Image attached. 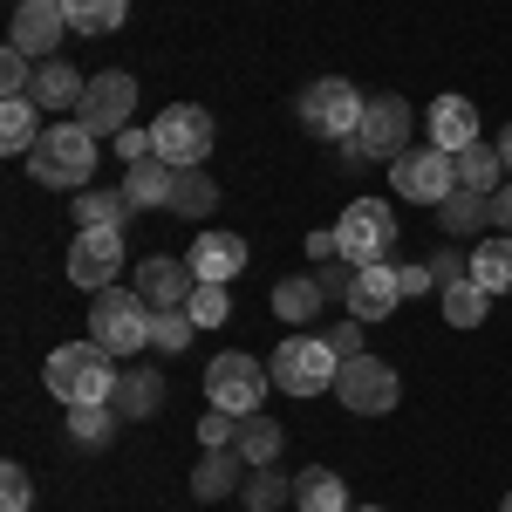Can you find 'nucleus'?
<instances>
[{"label": "nucleus", "instance_id": "nucleus-25", "mask_svg": "<svg viewBox=\"0 0 512 512\" xmlns=\"http://www.w3.org/2000/svg\"><path fill=\"white\" fill-rule=\"evenodd\" d=\"M458 185H465V192H499V185H506V158H499V144H465V151H458Z\"/></svg>", "mask_w": 512, "mask_h": 512}, {"label": "nucleus", "instance_id": "nucleus-50", "mask_svg": "<svg viewBox=\"0 0 512 512\" xmlns=\"http://www.w3.org/2000/svg\"><path fill=\"white\" fill-rule=\"evenodd\" d=\"M506 512H512V492H506Z\"/></svg>", "mask_w": 512, "mask_h": 512}, {"label": "nucleus", "instance_id": "nucleus-39", "mask_svg": "<svg viewBox=\"0 0 512 512\" xmlns=\"http://www.w3.org/2000/svg\"><path fill=\"white\" fill-rule=\"evenodd\" d=\"M35 506V478L21 465H0V512H28Z\"/></svg>", "mask_w": 512, "mask_h": 512}, {"label": "nucleus", "instance_id": "nucleus-21", "mask_svg": "<svg viewBox=\"0 0 512 512\" xmlns=\"http://www.w3.org/2000/svg\"><path fill=\"white\" fill-rule=\"evenodd\" d=\"M185 260H192L198 280H219V287H226V280L246 267V239L239 233H198V246L185 253Z\"/></svg>", "mask_w": 512, "mask_h": 512}, {"label": "nucleus", "instance_id": "nucleus-23", "mask_svg": "<svg viewBox=\"0 0 512 512\" xmlns=\"http://www.w3.org/2000/svg\"><path fill=\"white\" fill-rule=\"evenodd\" d=\"M321 301H328V294H321L315 274H287V280L274 287V321H287V328H308V321L321 315Z\"/></svg>", "mask_w": 512, "mask_h": 512}, {"label": "nucleus", "instance_id": "nucleus-3", "mask_svg": "<svg viewBox=\"0 0 512 512\" xmlns=\"http://www.w3.org/2000/svg\"><path fill=\"white\" fill-rule=\"evenodd\" d=\"M410 130H417V110L403 103V96H369L362 103V123H355V137H342V158L349 164H396L403 151H410Z\"/></svg>", "mask_w": 512, "mask_h": 512}, {"label": "nucleus", "instance_id": "nucleus-18", "mask_svg": "<svg viewBox=\"0 0 512 512\" xmlns=\"http://www.w3.org/2000/svg\"><path fill=\"white\" fill-rule=\"evenodd\" d=\"M82 89H89V76H82L76 62H62V55H48L35 69V89H28V103H41V110H76Z\"/></svg>", "mask_w": 512, "mask_h": 512}, {"label": "nucleus", "instance_id": "nucleus-15", "mask_svg": "<svg viewBox=\"0 0 512 512\" xmlns=\"http://www.w3.org/2000/svg\"><path fill=\"white\" fill-rule=\"evenodd\" d=\"M192 260H171V253H151V260H137V294L151 301V308H185L192 301Z\"/></svg>", "mask_w": 512, "mask_h": 512}, {"label": "nucleus", "instance_id": "nucleus-36", "mask_svg": "<svg viewBox=\"0 0 512 512\" xmlns=\"http://www.w3.org/2000/svg\"><path fill=\"white\" fill-rule=\"evenodd\" d=\"M192 335H198V321L185 308H151V349L178 355V349H192Z\"/></svg>", "mask_w": 512, "mask_h": 512}, {"label": "nucleus", "instance_id": "nucleus-40", "mask_svg": "<svg viewBox=\"0 0 512 512\" xmlns=\"http://www.w3.org/2000/svg\"><path fill=\"white\" fill-rule=\"evenodd\" d=\"M424 267H431L437 294H444L451 280H465V274H472V253H458V246H437V253H431V260H424Z\"/></svg>", "mask_w": 512, "mask_h": 512}, {"label": "nucleus", "instance_id": "nucleus-33", "mask_svg": "<svg viewBox=\"0 0 512 512\" xmlns=\"http://www.w3.org/2000/svg\"><path fill=\"white\" fill-rule=\"evenodd\" d=\"M117 403H76V410H69V437H76V444H89V451H103V444H110V437H117Z\"/></svg>", "mask_w": 512, "mask_h": 512}, {"label": "nucleus", "instance_id": "nucleus-6", "mask_svg": "<svg viewBox=\"0 0 512 512\" xmlns=\"http://www.w3.org/2000/svg\"><path fill=\"white\" fill-rule=\"evenodd\" d=\"M267 390H274V376L253 362V355H212L205 362V403L212 410H233V417H260V403H267Z\"/></svg>", "mask_w": 512, "mask_h": 512}, {"label": "nucleus", "instance_id": "nucleus-29", "mask_svg": "<svg viewBox=\"0 0 512 512\" xmlns=\"http://www.w3.org/2000/svg\"><path fill=\"white\" fill-rule=\"evenodd\" d=\"M472 280L485 287V294H512V233L478 239V253H472Z\"/></svg>", "mask_w": 512, "mask_h": 512}, {"label": "nucleus", "instance_id": "nucleus-44", "mask_svg": "<svg viewBox=\"0 0 512 512\" xmlns=\"http://www.w3.org/2000/svg\"><path fill=\"white\" fill-rule=\"evenodd\" d=\"M117 151L110 158H123V164H137V158H158V144H151V130H123V137H110Z\"/></svg>", "mask_w": 512, "mask_h": 512}, {"label": "nucleus", "instance_id": "nucleus-43", "mask_svg": "<svg viewBox=\"0 0 512 512\" xmlns=\"http://www.w3.org/2000/svg\"><path fill=\"white\" fill-rule=\"evenodd\" d=\"M315 280H321V294H342V301H349V287H355V260H328V267H315Z\"/></svg>", "mask_w": 512, "mask_h": 512}, {"label": "nucleus", "instance_id": "nucleus-22", "mask_svg": "<svg viewBox=\"0 0 512 512\" xmlns=\"http://www.w3.org/2000/svg\"><path fill=\"white\" fill-rule=\"evenodd\" d=\"M35 144H41V103H28V96H0V151L28 158Z\"/></svg>", "mask_w": 512, "mask_h": 512}, {"label": "nucleus", "instance_id": "nucleus-42", "mask_svg": "<svg viewBox=\"0 0 512 512\" xmlns=\"http://www.w3.org/2000/svg\"><path fill=\"white\" fill-rule=\"evenodd\" d=\"M328 349L342 355V362H355V355H369V349H362V321H355V315H342L335 328H328Z\"/></svg>", "mask_w": 512, "mask_h": 512}, {"label": "nucleus", "instance_id": "nucleus-47", "mask_svg": "<svg viewBox=\"0 0 512 512\" xmlns=\"http://www.w3.org/2000/svg\"><path fill=\"white\" fill-rule=\"evenodd\" d=\"M492 226H499V233H512V178L492 192Z\"/></svg>", "mask_w": 512, "mask_h": 512}, {"label": "nucleus", "instance_id": "nucleus-26", "mask_svg": "<svg viewBox=\"0 0 512 512\" xmlns=\"http://www.w3.org/2000/svg\"><path fill=\"white\" fill-rule=\"evenodd\" d=\"M62 14H69V35H117L123 14H130V0H62Z\"/></svg>", "mask_w": 512, "mask_h": 512}, {"label": "nucleus", "instance_id": "nucleus-16", "mask_svg": "<svg viewBox=\"0 0 512 512\" xmlns=\"http://www.w3.org/2000/svg\"><path fill=\"white\" fill-rule=\"evenodd\" d=\"M403 287H396V267L376 260V267H355V287H349V315L355 321H390Z\"/></svg>", "mask_w": 512, "mask_h": 512}, {"label": "nucleus", "instance_id": "nucleus-38", "mask_svg": "<svg viewBox=\"0 0 512 512\" xmlns=\"http://www.w3.org/2000/svg\"><path fill=\"white\" fill-rule=\"evenodd\" d=\"M35 55H21V48H0V96H28L35 89V69H28Z\"/></svg>", "mask_w": 512, "mask_h": 512}, {"label": "nucleus", "instance_id": "nucleus-2", "mask_svg": "<svg viewBox=\"0 0 512 512\" xmlns=\"http://www.w3.org/2000/svg\"><path fill=\"white\" fill-rule=\"evenodd\" d=\"M103 137L96 130H82V123H48L41 130V144L28 151V171H35L48 192H89V178H96V151Z\"/></svg>", "mask_w": 512, "mask_h": 512}, {"label": "nucleus", "instance_id": "nucleus-17", "mask_svg": "<svg viewBox=\"0 0 512 512\" xmlns=\"http://www.w3.org/2000/svg\"><path fill=\"white\" fill-rule=\"evenodd\" d=\"M246 472H253V465L239 458L233 444H226V451H205L198 472H192V499L198 506H219V499H233L239 485H246Z\"/></svg>", "mask_w": 512, "mask_h": 512}, {"label": "nucleus", "instance_id": "nucleus-19", "mask_svg": "<svg viewBox=\"0 0 512 512\" xmlns=\"http://www.w3.org/2000/svg\"><path fill=\"white\" fill-rule=\"evenodd\" d=\"M431 144L437 151H465V144H478V110H472V96H437L431 103Z\"/></svg>", "mask_w": 512, "mask_h": 512}, {"label": "nucleus", "instance_id": "nucleus-28", "mask_svg": "<svg viewBox=\"0 0 512 512\" xmlns=\"http://www.w3.org/2000/svg\"><path fill=\"white\" fill-rule=\"evenodd\" d=\"M437 226H444L451 239H465V233H478V226H492V198H485V192H465V185H458V192L437 205Z\"/></svg>", "mask_w": 512, "mask_h": 512}, {"label": "nucleus", "instance_id": "nucleus-10", "mask_svg": "<svg viewBox=\"0 0 512 512\" xmlns=\"http://www.w3.org/2000/svg\"><path fill=\"white\" fill-rule=\"evenodd\" d=\"M130 110H137V76L130 69H103V76H89V89H82L76 123L96 130V137H123L130 130Z\"/></svg>", "mask_w": 512, "mask_h": 512}, {"label": "nucleus", "instance_id": "nucleus-31", "mask_svg": "<svg viewBox=\"0 0 512 512\" xmlns=\"http://www.w3.org/2000/svg\"><path fill=\"white\" fill-rule=\"evenodd\" d=\"M437 301H444V321H451V328H478V321L492 315V294H485V287H478L472 274H465V280H451V287H444Z\"/></svg>", "mask_w": 512, "mask_h": 512}, {"label": "nucleus", "instance_id": "nucleus-24", "mask_svg": "<svg viewBox=\"0 0 512 512\" xmlns=\"http://www.w3.org/2000/svg\"><path fill=\"white\" fill-rule=\"evenodd\" d=\"M158 410H164V376H158V369H123L117 417H123V424H137V417H158Z\"/></svg>", "mask_w": 512, "mask_h": 512}, {"label": "nucleus", "instance_id": "nucleus-37", "mask_svg": "<svg viewBox=\"0 0 512 512\" xmlns=\"http://www.w3.org/2000/svg\"><path fill=\"white\" fill-rule=\"evenodd\" d=\"M185 315H192L198 328H226V321H233V301H226V287H219V280H198L192 301H185Z\"/></svg>", "mask_w": 512, "mask_h": 512}, {"label": "nucleus", "instance_id": "nucleus-5", "mask_svg": "<svg viewBox=\"0 0 512 512\" xmlns=\"http://www.w3.org/2000/svg\"><path fill=\"white\" fill-rule=\"evenodd\" d=\"M89 342H103L110 355L151 349V301L137 287H103L96 308H89Z\"/></svg>", "mask_w": 512, "mask_h": 512}, {"label": "nucleus", "instance_id": "nucleus-49", "mask_svg": "<svg viewBox=\"0 0 512 512\" xmlns=\"http://www.w3.org/2000/svg\"><path fill=\"white\" fill-rule=\"evenodd\" d=\"M349 512H383V506H349Z\"/></svg>", "mask_w": 512, "mask_h": 512}, {"label": "nucleus", "instance_id": "nucleus-1", "mask_svg": "<svg viewBox=\"0 0 512 512\" xmlns=\"http://www.w3.org/2000/svg\"><path fill=\"white\" fill-rule=\"evenodd\" d=\"M41 383H48V396H62V403L76 410V403H117L123 369L103 342H62V349L48 355Z\"/></svg>", "mask_w": 512, "mask_h": 512}, {"label": "nucleus", "instance_id": "nucleus-13", "mask_svg": "<svg viewBox=\"0 0 512 512\" xmlns=\"http://www.w3.org/2000/svg\"><path fill=\"white\" fill-rule=\"evenodd\" d=\"M123 233L117 226H82L76 233V246H69V280L76 287H89V294H103V287H117V274H123Z\"/></svg>", "mask_w": 512, "mask_h": 512}, {"label": "nucleus", "instance_id": "nucleus-14", "mask_svg": "<svg viewBox=\"0 0 512 512\" xmlns=\"http://www.w3.org/2000/svg\"><path fill=\"white\" fill-rule=\"evenodd\" d=\"M69 35V14H62V0H14V28H7V48H21V55H55Z\"/></svg>", "mask_w": 512, "mask_h": 512}, {"label": "nucleus", "instance_id": "nucleus-8", "mask_svg": "<svg viewBox=\"0 0 512 512\" xmlns=\"http://www.w3.org/2000/svg\"><path fill=\"white\" fill-rule=\"evenodd\" d=\"M335 239H342V260L376 267V260H390V246H396V212L383 198H355V205H342V219H335Z\"/></svg>", "mask_w": 512, "mask_h": 512}, {"label": "nucleus", "instance_id": "nucleus-32", "mask_svg": "<svg viewBox=\"0 0 512 512\" xmlns=\"http://www.w3.org/2000/svg\"><path fill=\"white\" fill-rule=\"evenodd\" d=\"M280 444H287V431H280L267 410H260V417H246V424H239V437H233V451L246 458V465H274Z\"/></svg>", "mask_w": 512, "mask_h": 512}, {"label": "nucleus", "instance_id": "nucleus-45", "mask_svg": "<svg viewBox=\"0 0 512 512\" xmlns=\"http://www.w3.org/2000/svg\"><path fill=\"white\" fill-rule=\"evenodd\" d=\"M308 260H315V267L342 260V239H335V226H328V233H308Z\"/></svg>", "mask_w": 512, "mask_h": 512}, {"label": "nucleus", "instance_id": "nucleus-7", "mask_svg": "<svg viewBox=\"0 0 512 512\" xmlns=\"http://www.w3.org/2000/svg\"><path fill=\"white\" fill-rule=\"evenodd\" d=\"M390 192L410 198V205H444V198L458 192V158L437 151V144H410V151L390 164Z\"/></svg>", "mask_w": 512, "mask_h": 512}, {"label": "nucleus", "instance_id": "nucleus-30", "mask_svg": "<svg viewBox=\"0 0 512 512\" xmlns=\"http://www.w3.org/2000/svg\"><path fill=\"white\" fill-rule=\"evenodd\" d=\"M69 212H76V226H117V233H123V219H130L137 205L123 198V185H117V192L89 185V192H76V205H69Z\"/></svg>", "mask_w": 512, "mask_h": 512}, {"label": "nucleus", "instance_id": "nucleus-48", "mask_svg": "<svg viewBox=\"0 0 512 512\" xmlns=\"http://www.w3.org/2000/svg\"><path fill=\"white\" fill-rule=\"evenodd\" d=\"M499 158H506V178H512V123L499 130Z\"/></svg>", "mask_w": 512, "mask_h": 512}, {"label": "nucleus", "instance_id": "nucleus-11", "mask_svg": "<svg viewBox=\"0 0 512 512\" xmlns=\"http://www.w3.org/2000/svg\"><path fill=\"white\" fill-rule=\"evenodd\" d=\"M151 144H158L164 164L198 171L205 151H212V117H205L198 103H171V110H158V123H151Z\"/></svg>", "mask_w": 512, "mask_h": 512}, {"label": "nucleus", "instance_id": "nucleus-46", "mask_svg": "<svg viewBox=\"0 0 512 512\" xmlns=\"http://www.w3.org/2000/svg\"><path fill=\"white\" fill-rule=\"evenodd\" d=\"M396 287H403V301H410V294H431L437 280H431V267H396Z\"/></svg>", "mask_w": 512, "mask_h": 512}, {"label": "nucleus", "instance_id": "nucleus-34", "mask_svg": "<svg viewBox=\"0 0 512 512\" xmlns=\"http://www.w3.org/2000/svg\"><path fill=\"white\" fill-rule=\"evenodd\" d=\"M239 499H246V512H280L287 499H294V478H280L274 465H253L246 485H239Z\"/></svg>", "mask_w": 512, "mask_h": 512}, {"label": "nucleus", "instance_id": "nucleus-41", "mask_svg": "<svg viewBox=\"0 0 512 512\" xmlns=\"http://www.w3.org/2000/svg\"><path fill=\"white\" fill-rule=\"evenodd\" d=\"M239 424H246V417H233V410H212V417L198 424V444H205V451H226V444L239 437Z\"/></svg>", "mask_w": 512, "mask_h": 512}, {"label": "nucleus", "instance_id": "nucleus-12", "mask_svg": "<svg viewBox=\"0 0 512 512\" xmlns=\"http://www.w3.org/2000/svg\"><path fill=\"white\" fill-rule=\"evenodd\" d=\"M335 396L349 403L355 417H390L396 403H403V383H396L390 362H376V355H355V362H342V376H335Z\"/></svg>", "mask_w": 512, "mask_h": 512}, {"label": "nucleus", "instance_id": "nucleus-4", "mask_svg": "<svg viewBox=\"0 0 512 512\" xmlns=\"http://www.w3.org/2000/svg\"><path fill=\"white\" fill-rule=\"evenodd\" d=\"M267 376H274V390H287V396H321V390H335L342 355L328 349V335H287V342L267 355Z\"/></svg>", "mask_w": 512, "mask_h": 512}, {"label": "nucleus", "instance_id": "nucleus-20", "mask_svg": "<svg viewBox=\"0 0 512 512\" xmlns=\"http://www.w3.org/2000/svg\"><path fill=\"white\" fill-rule=\"evenodd\" d=\"M171 185H178V164H164V158L123 164V198H130L137 212H151V205H164V212H171Z\"/></svg>", "mask_w": 512, "mask_h": 512}, {"label": "nucleus", "instance_id": "nucleus-35", "mask_svg": "<svg viewBox=\"0 0 512 512\" xmlns=\"http://www.w3.org/2000/svg\"><path fill=\"white\" fill-rule=\"evenodd\" d=\"M212 205H219V185L205 178V164H198V171H178V185H171V212H178V219H205Z\"/></svg>", "mask_w": 512, "mask_h": 512}, {"label": "nucleus", "instance_id": "nucleus-27", "mask_svg": "<svg viewBox=\"0 0 512 512\" xmlns=\"http://www.w3.org/2000/svg\"><path fill=\"white\" fill-rule=\"evenodd\" d=\"M294 506L301 512H349V485L335 472H321V465H308V472L294 478Z\"/></svg>", "mask_w": 512, "mask_h": 512}, {"label": "nucleus", "instance_id": "nucleus-9", "mask_svg": "<svg viewBox=\"0 0 512 512\" xmlns=\"http://www.w3.org/2000/svg\"><path fill=\"white\" fill-rule=\"evenodd\" d=\"M362 89L342 76H321L301 89V123L315 130V137H328V144H342V137H355V123H362Z\"/></svg>", "mask_w": 512, "mask_h": 512}]
</instances>
